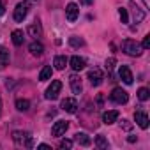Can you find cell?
Here are the masks:
<instances>
[{
	"label": "cell",
	"mask_w": 150,
	"mask_h": 150,
	"mask_svg": "<svg viewBox=\"0 0 150 150\" xmlns=\"http://www.w3.org/2000/svg\"><path fill=\"white\" fill-rule=\"evenodd\" d=\"M122 50H124L127 55H131V57H139V55L143 53L141 44L136 42L134 39H125V41L122 42Z\"/></svg>",
	"instance_id": "cell-1"
},
{
	"label": "cell",
	"mask_w": 150,
	"mask_h": 150,
	"mask_svg": "<svg viewBox=\"0 0 150 150\" xmlns=\"http://www.w3.org/2000/svg\"><path fill=\"white\" fill-rule=\"evenodd\" d=\"M13 139H14V143H16V145H25L27 148H30V146L34 145V141H32V136H30L28 132L14 131V132H13Z\"/></svg>",
	"instance_id": "cell-2"
},
{
	"label": "cell",
	"mask_w": 150,
	"mask_h": 150,
	"mask_svg": "<svg viewBox=\"0 0 150 150\" xmlns=\"http://www.w3.org/2000/svg\"><path fill=\"white\" fill-rule=\"evenodd\" d=\"M60 90H62V81H58V80H55V81H51V85L48 87V90H46V94H44V97H46L48 101H55V99L58 97V94H60Z\"/></svg>",
	"instance_id": "cell-3"
},
{
	"label": "cell",
	"mask_w": 150,
	"mask_h": 150,
	"mask_svg": "<svg viewBox=\"0 0 150 150\" xmlns=\"http://www.w3.org/2000/svg\"><path fill=\"white\" fill-rule=\"evenodd\" d=\"M110 99L113 101V103H117V104H125L127 101H129V96H127V92L125 90H122V88H113L111 90V94H110Z\"/></svg>",
	"instance_id": "cell-4"
},
{
	"label": "cell",
	"mask_w": 150,
	"mask_h": 150,
	"mask_svg": "<svg viewBox=\"0 0 150 150\" xmlns=\"http://www.w3.org/2000/svg\"><path fill=\"white\" fill-rule=\"evenodd\" d=\"M28 9H30V2H20L14 9V21H23L25 16L28 14Z\"/></svg>",
	"instance_id": "cell-5"
},
{
	"label": "cell",
	"mask_w": 150,
	"mask_h": 150,
	"mask_svg": "<svg viewBox=\"0 0 150 150\" xmlns=\"http://www.w3.org/2000/svg\"><path fill=\"white\" fill-rule=\"evenodd\" d=\"M67 127H69V122H65V120H58V122H55V125L51 127V134H53L55 138H60L62 134H65Z\"/></svg>",
	"instance_id": "cell-6"
},
{
	"label": "cell",
	"mask_w": 150,
	"mask_h": 150,
	"mask_svg": "<svg viewBox=\"0 0 150 150\" xmlns=\"http://www.w3.org/2000/svg\"><path fill=\"white\" fill-rule=\"evenodd\" d=\"M118 76H120V80H122L125 85H131V83L134 81V78H132V72H131V69H129L127 65H122V67L118 69Z\"/></svg>",
	"instance_id": "cell-7"
},
{
	"label": "cell",
	"mask_w": 150,
	"mask_h": 150,
	"mask_svg": "<svg viewBox=\"0 0 150 150\" xmlns=\"http://www.w3.org/2000/svg\"><path fill=\"white\" fill-rule=\"evenodd\" d=\"M88 80H90V83L94 85V87H99L101 83H103V72H101V69H92V71H88Z\"/></svg>",
	"instance_id": "cell-8"
},
{
	"label": "cell",
	"mask_w": 150,
	"mask_h": 150,
	"mask_svg": "<svg viewBox=\"0 0 150 150\" xmlns=\"http://www.w3.org/2000/svg\"><path fill=\"white\" fill-rule=\"evenodd\" d=\"M60 108H62L64 111H67V113H76V110H78V103H76V99L67 97V99H64V101H62Z\"/></svg>",
	"instance_id": "cell-9"
},
{
	"label": "cell",
	"mask_w": 150,
	"mask_h": 150,
	"mask_svg": "<svg viewBox=\"0 0 150 150\" xmlns=\"http://www.w3.org/2000/svg\"><path fill=\"white\" fill-rule=\"evenodd\" d=\"M78 14H80V9H78L76 4H69L65 7V16H67L69 21H76L78 20Z\"/></svg>",
	"instance_id": "cell-10"
},
{
	"label": "cell",
	"mask_w": 150,
	"mask_h": 150,
	"mask_svg": "<svg viewBox=\"0 0 150 150\" xmlns=\"http://www.w3.org/2000/svg\"><path fill=\"white\" fill-rule=\"evenodd\" d=\"M69 83H71V90H72L74 94H81L83 87H81V80H80V76L72 74V76L69 78Z\"/></svg>",
	"instance_id": "cell-11"
},
{
	"label": "cell",
	"mask_w": 150,
	"mask_h": 150,
	"mask_svg": "<svg viewBox=\"0 0 150 150\" xmlns=\"http://www.w3.org/2000/svg\"><path fill=\"white\" fill-rule=\"evenodd\" d=\"M69 64H71V67H72L74 71H81V69H85V58H81V57H78V55L71 57Z\"/></svg>",
	"instance_id": "cell-12"
},
{
	"label": "cell",
	"mask_w": 150,
	"mask_h": 150,
	"mask_svg": "<svg viewBox=\"0 0 150 150\" xmlns=\"http://www.w3.org/2000/svg\"><path fill=\"white\" fill-rule=\"evenodd\" d=\"M118 120V111L117 110H110V111H106L104 115H103V122L106 124V125H110V124H113V122H117Z\"/></svg>",
	"instance_id": "cell-13"
},
{
	"label": "cell",
	"mask_w": 150,
	"mask_h": 150,
	"mask_svg": "<svg viewBox=\"0 0 150 150\" xmlns=\"http://www.w3.org/2000/svg\"><path fill=\"white\" fill-rule=\"evenodd\" d=\"M134 118H136V124H138L141 129H146V127H148V117H146V113L136 111V113H134Z\"/></svg>",
	"instance_id": "cell-14"
},
{
	"label": "cell",
	"mask_w": 150,
	"mask_h": 150,
	"mask_svg": "<svg viewBox=\"0 0 150 150\" xmlns=\"http://www.w3.org/2000/svg\"><path fill=\"white\" fill-rule=\"evenodd\" d=\"M28 50H30V53L35 55V57H41V55L44 53V46H42L39 41H32L30 46H28Z\"/></svg>",
	"instance_id": "cell-15"
},
{
	"label": "cell",
	"mask_w": 150,
	"mask_h": 150,
	"mask_svg": "<svg viewBox=\"0 0 150 150\" xmlns=\"http://www.w3.org/2000/svg\"><path fill=\"white\" fill-rule=\"evenodd\" d=\"M131 9H132V14H134V21H136V23H141V21L145 20V13H143V9H139L136 4H131Z\"/></svg>",
	"instance_id": "cell-16"
},
{
	"label": "cell",
	"mask_w": 150,
	"mask_h": 150,
	"mask_svg": "<svg viewBox=\"0 0 150 150\" xmlns=\"http://www.w3.org/2000/svg\"><path fill=\"white\" fill-rule=\"evenodd\" d=\"M74 139H76L80 145H83V146H88L92 141H90V138L85 134V132H78V134H74Z\"/></svg>",
	"instance_id": "cell-17"
},
{
	"label": "cell",
	"mask_w": 150,
	"mask_h": 150,
	"mask_svg": "<svg viewBox=\"0 0 150 150\" xmlns=\"http://www.w3.org/2000/svg\"><path fill=\"white\" fill-rule=\"evenodd\" d=\"M11 37H13V42H14L16 46H21V44H23V41H25V37H23V32H21V30H13Z\"/></svg>",
	"instance_id": "cell-18"
},
{
	"label": "cell",
	"mask_w": 150,
	"mask_h": 150,
	"mask_svg": "<svg viewBox=\"0 0 150 150\" xmlns=\"http://www.w3.org/2000/svg\"><path fill=\"white\" fill-rule=\"evenodd\" d=\"M67 57H55V60H53V65H55V69H58V71H62V69H65V65H67Z\"/></svg>",
	"instance_id": "cell-19"
},
{
	"label": "cell",
	"mask_w": 150,
	"mask_h": 150,
	"mask_svg": "<svg viewBox=\"0 0 150 150\" xmlns=\"http://www.w3.org/2000/svg\"><path fill=\"white\" fill-rule=\"evenodd\" d=\"M7 64H9V51L4 46H0V67H6Z\"/></svg>",
	"instance_id": "cell-20"
},
{
	"label": "cell",
	"mask_w": 150,
	"mask_h": 150,
	"mask_svg": "<svg viewBox=\"0 0 150 150\" xmlns=\"http://www.w3.org/2000/svg\"><path fill=\"white\" fill-rule=\"evenodd\" d=\"M51 65H44L42 67V71H41V74H39V80L41 81H46V80H50L51 78Z\"/></svg>",
	"instance_id": "cell-21"
},
{
	"label": "cell",
	"mask_w": 150,
	"mask_h": 150,
	"mask_svg": "<svg viewBox=\"0 0 150 150\" xmlns=\"http://www.w3.org/2000/svg\"><path fill=\"white\" fill-rule=\"evenodd\" d=\"M28 34H30L32 37H41V34H42V28H41V25H39V23H34V25H30V27H28Z\"/></svg>",
	"instance_id": "cell-22"
},
{
	"label": "cell",
	"mask_w": 150,
	"mask_h": 150,
	"mask_svg": "<svg viewBox=\"0 0 150 150\" xmlns=\"http://www.w3.org/2000/svg\"><path fill=\"white\" fill-rule=\"evenodd\" d=\"M16 110H18V111H28V110H30V101H27V99H18V101H16Z\"/></svg>",
	"instance_id": "cell-23"
},
{
	"label": "cell",
	"mask_w": 150,
	"mask_h": 150,
	"mask_svg": "<svg viewBox=\"0 0 150 150\" xmlns=\"http://www.w3.org/2000/svg\"><path fill=\"white\" fill-rule=\"evenodd\" d=\"M148 97H150V92H148V88H139L138 90V99L139 101H148Z\"/></svg>",
	"instance_id": "cell-24"
},
{
	"label": "cell",
	"mask_w": 150,
	"mask_h": 150,
	"mask_svg": "<svg viewBox=\"0 0 150 150\" xmlns=\"http://www.w3.org/2000/svg\"><path fill=\"white\" fill-rule=\"evenodd\" d=\"M69 44L74 46V48L83 46V39H80V37H76V35H72V37H69Z\"/></svg>",
	"instance_id": "cell-25"
},
{
	"label": "cell",
	"mask_w": 150,
	"mask_h": 150,
	"mask_svg": "<svg viewBox=\"0 0 150 150\" xmlns=\"http://www.w3.org/2000/svg\"><path fill=\"white\" fill-rule=\"evenodd\" d=\"M96 145H97L99 148H103V150H104V148H108V141H106V138H104V136H97V138H96Z\"/></svg>",
	"instance_id": "cell-26"
},
{
	"label": "cell",
	"mask_w": 150,
	"mask_h": 150,
	"mask_svg": "<svg viewBox=\"0 0 150 150\" xmlns=\"http://www.w3.org/2000/svg\"><path fill=\"white\" fill-rule=\"evenodd\" d=\"M118 16H120V20H122V23H129V14H127V9L120 7V9H118Z\"/></svg>",
	"instance_id": "cell-27"
},
{
	"label": "cell",
	"mask_w": 150,
	"mask_h": 150,
	"mask_svg": "<svg viewBox=\"0 0 150 150\" xmlns=\"http://www.w3.org/2000/svg\"><path fill=\"white\" fill-rule=\"evenodd\" d=\"M113 67H115V58H108V60H106V71L111 72Z\"/></svg>",
	"instance_id": "cell-28"
},
{
	"label": "cell",
	"mask_w": 150,
	"mask_h": 150,
	"mask_svg": "<svg viewBox=\"0 0 150 150\" xmlns=\"http://www.w3.org/2000/svg\"><path fill=\"white\" fill-rule=\"evenodd\" d=\"M60 148H72V141L71 139H62L60 141Z\"/></svg>",
	"instance_id": "cell-29"
},
{
	"label": "cell",
	"mask_w": 150,
	"mask_h": 150,
	"mask_svg": "<svg viewBox=\"0 0 150 150\" xmlns=\"http://www.w3.org/2000/svg\"><path fill=\"white\" fill-rule=\"evenodd\" d=\"M141 48H150V35H145V39H143V44H141Z\"/></svg>",
	"instance_id": "cell-30"
},
{
	"label": "cell",
	"mask_w": 150,
	"mask_h": 150,
	"mask_svg": "<svg viewBox=\"0 0 150 150\" xmlns=\"http://www.w3.org/2000/svg\"><path fill=\"white\" fill-rule=\"evenodd\" d=\"M120 125H122V127H124L125 131H131V127H132V125H131V124H129L127 120H122V122H120Z\"/></svg>",
	"instance_id": "cell-31"
},
{
	"label": "cell",
	"mask_w": 150,
	"mask_h": 150,
	"mask_svg": "<svg viewBox=\"0 0 150 150\" xmlns=\"http://www.w3.org/2000/svg\"><path fill=\"white\" fill-rule=\"evenodd\" d=\"M37 148H41V150H51V146H50V145H46V143H42V145H39Z\"/></svg>",
	"instance_id": "cell-32"
},
{
	"label": "cell",
	"mask_w": 150,
	"mask_h": 150,
	"mask_svg": "<svg viewBox=\"0 0 150 150\" xmlns=\"http://www.w3.org/2000/svg\"><path fill=\"white\" fill-rule=\"evenodd\" d=\"M4 13H6V7H4V4H2V2H0V16H2Z\"/></svg>",
	"instance_id": "cell-33"
},
{
	"label": "cell",
	"mask_w": 150,
	"mask_h": 150,
	"mask_svg": "<svg viewBox=\"0 0 150 150\" xmlns=\"http://www.w3.org/2000/svg\"><path fill=\"white\" fill-rule=\"evenodd\" d=\"M94 2V0H81V4H85V6H90Z\"/></svg>",
	"instance_id": "cell-34"
},
{
	"label": "cell",
	"mask_w": 150,
	"mask_h": 150,
	"mask_svg": "<svg viewBox=\"0 0 150 150\" xmlns=\"http://www.w3.org/2000/svg\"><path fill=\"white\" fill-rule=\"evenodd\" d=\"M127 141H129V143H134V141H136V136H129Z\"/></svg>",
	"instance_id": "cell-35"
},
{
	"label": "cell",
	"mask_w": 150,
	"mask_h": 150,
	"mask_svg": "<svg viewBox=\"0 0 150 150\" xmlns=\"http://www.w3.org/2000/svg\"><path fill=\"white\" fill-rule=\"evenodd\" d=\"M143 2H145V7L148 9V7H150V0H143Z\"/></svg>",
	"instance_id": "cell-36"
},
{
	"label": "cell",
	"mask_w": 150,
	"mask_h": 150,
	"mask_svg": "<svg viewBox=\"0 0 150 150\" xmlns=\"http://www.w3.org/2000/svg\"><path fill=\"white\" fill-rule=\"evenodd\" d=\"M0 111H2V101H0Z\"/></svg>",
	"instance_id": "cell-37"
}]
</instances>
